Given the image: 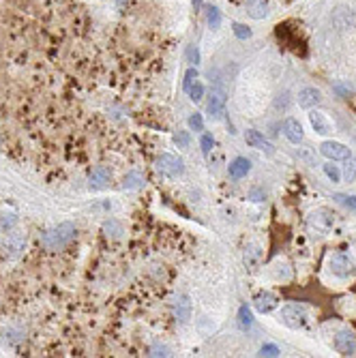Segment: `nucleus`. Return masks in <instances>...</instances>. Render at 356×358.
I'll use <instances>...</instances> for the list:
<instances>
[{
  "instance_id": "38",
  "label": "nucleus",
  "mask_w": 356,
  "mask_h": 358,
  "mask_svg": "<svg viewBox=\"0 0 356 358\" xmlns=\"http://www.w3.org/2000/svg\"><path fill=\"white\" fill-rule=\"evenodd\" d=\"M150 356H170V350H167L165 345H159V343H157V345L150 347Z\"/></svg>"
},
{
  "instance_id": "14",
  "label": "nucleus",
  "mask_w": 356,
  "mask_h": 358,
  "mask_svg": "<svg viewBox=\"0 0 356 358\" xmlns=\"http://www.w3.org/2000/svg\"><path fill=\"white\" fill-rule=\"evenodd\" d=\"M333 24L337 26L339 30L352 28V26H354V13H352V9H348V7L335 9V13H333Z\"/></svg>"
},
{
  "instance_id": "26",
  "label": "nucleus",
  "mask_w": 356,
  "mask_h": 358,
  "mask_svg": "<svg viewBox=\"0 0 356 358\" xmlns=\"http://www.w3.org/2000/svg\"><path fill=\"white\" fill-rule=\"evenodd\" d=\"M15 223H17L15 212H0V228L3 230H11Z\"/></svg>"
},
{
  "instance_id": "11",
  "label": "nucleus",
  "mask_w": 356,
  "mask_h": 358,
  "mask_svg": "<svg viewBox=\"0 0 356 358\" xmlns=\"http://www.w3.org/2000/svg\"><path fill=\"white\" fill-rule=\"evenodd\" d=\"M322 103V93L318 88H302L298 93V105L302 109H313Z\"/></svg>"
},
{
  "instance_id": "21",
  "label": "nucleus",
  "mask_w": 356,
  "mask_h": 358,
  "mask_svg": "<svg viewBox=\"0 0 356 358\" xmlns=\"http://www.w3.org/2000/svg\"><path fill=\"white\" fill-rule=\"evenodd\" d=\"M103 232H106V236H108V238H112V240H118V238H122V234H124L122 226H120V223H118L116 219H110V221L103 223Z\"/></svg>"
},
{
  "instance_id": "37",
  "label": "nucleus",
  "mask_w": 356,
  "mask_h": 358,
  "mask_svg": "<svg viewBox=\"0 0 356 358\" xmlns=\"http://www.w3.org/2000/svg\"><path fill=\"white\" fill-rule=\"evenodd\" d=\"M187 58H189L191 65H197V63H200V52H197L195 45H191L189 49H187Z\"/></svg>"
},
{
  "instance_id": "23",
  "label": "nucleus",
  "mask_w": 356,
  "mask_h": 358,
  "mask_svg": "<svg viewBox=\"0 0 356 358\" xmlns=\"http://www.w3.org/2000/svg\"><path fill=\"white\" fill-rule=\"evenodd\" d=\"M238 324H240V328H243V331L251 328V324H253V315H251V309L247 305H243L238 309Z\"/></svg>"
},
{
  "instance_id": "15",
  "label": "nucleus",
  "mask_w": 356,
  "mask_h": 358,
  "mask_svg": "<svg viewBox=\"0 0 356 358\" xmlns=\"http://www.w3.org/2000/svg\"><path fill=\"white\" fill-rule=\"evenodd\" d=\"M245 13L253 19H264L268 15L266 0H245Z\"/></svg>"
},
{
  "instance_id": "28",
  "label": "nucleus",
  "mask_w": 356,
  "mask_h": 358,
  "mask_svg": "<svg viewBox=\"0 0 356 358\" xmlns=\"http://www.w3.org/2000/svg\"><path fill=\"white\" fill-rule=\"evenodd\" d=\"M333 200H337L339 204H343V206L356 210V196H343V193H335Z\"/></svg>"
},
{
  "instance_id": "32",
  "label": "nucleus",
  "mask_w": 356,
  "mask_h": 358,
  "mask_svg": "<svg viewBox=\"0 0 356 358\" xmlns=\"http://www.w3.org/2000/svg\"><path fill=\"white\" fill-rule=\"evenodd\" d=\"M324 172H326V176L333 180V182H339V178H341V174H339V170L333 166V163H326L324 166Z\"/></svg>"
},
{
  "instance_id": "6",
  "label": "nucleus",
  "mask_w": 356,
  "mask_h": 358,
  "mask_svg": "<svg viewBox=\"0 0 356 358\" xmlns=\"http://www.w3.org/2000/svg\"><path fill=\"white\" fill-rule=\"evenodd\" d=\"M225 88L223 86H215L213 93H211V99H208V114L211 118H221L223 114V107H225Z\"/></svg>"
},
{
  "instance_id": "25",
  "label": "nucleus",
  "mask_w": 356,
  "mask_h": 358,
  "mask_svg": "<svg viewBox=\"0 0 356 358\" xmlns=\"http://www.w3.org/2000/svg\"><path fill=\"white\" fill-rule=\"evenodd\" d=\"M343 178L348 180V182H352L354 178H356V159L350 155L348 159H345V166H343Z\"/></svg>"
},
{
  "instance_id": "31",
  "label": "nucleus",
  "mask_w": 356,
  "mask_h": 358,
  "mask_svg": "<svg viewBox=\"0 0 356 358\" xmlns=\"http://www.w3.org/2000/svg\"><path fill=\"white\" fill-rule=\"evenodd\" d=\"M195 79H197V69H195V67H191V69L185 73V81H183L185 90H189V88L193 86V81H195Z\"/></svg>"
},
{
  "instance_id": "2",
  "label": "nucleus",
  "mask_w": 356,
  "mask_h": 358,
  "mask_svg": "<svg viewBox=\"0 0 356 358\" xmlns=\"http://www.w3.org/2000/svg\"><path fill=\"white\" fill-rule=\"evenodd\" d=\"M333 223H335V214L326 208H320V210H313L307 219V228L313 236H324L333 230Z\"/></svg>"
},
{
  "instance_id": "39",
  "label": "nucleus",
  "mask_w": 356,
  "mask_h": 358,
  "mask_svg": "<svg viewBox=\"0 0 356 358\" xmlns=\"http://www.w3.org/2000/svg\"><path fill=\"white\" fill-rule=\"evenodd\" d=\"M249 198L253 200V202H262L266 196H264V191H262V189H251V191H249Z\"/></svg>"
},
{
  "instance_id": "35",
  "label": "nucleus",
  "mask_w": 356,
  "mask_h": 358,
  "mask_svg": "<svg viewBox=\"0 0 356 358\" xmlns=\"http://www.w3.org/2000/svg\"><path fill=\"white\" fill-rule=\"evenodd\" d=\"M200 146H202V152H204V155H208V152L213 150V146H215V140H213V135H202V140H200Z\"/></svg>"
},
{
  "instance_id": "16",
  "label": "nucleus",
  "mask_w": 356,
  "mask_h": 358,
  "mask_svg": "<svg viewBox=\"0 0 356 358\" xmlns=\"http://www.w3.org/2000/svg\"><path fill=\"white\" fill-rule=\"evenodd\" d=\"M253 307L260 311V313H270L277 307V296L275 294H270V292H262L256 296V300H253Z\"/></svg>"
},
{
  "instance_id": "12",
  "label": "nucleus",
  "mask_w": 356,
  "mask_h": 358,
  "mask_svg": "<svg viewBox=\"0 0 356 358\" xmlns=\"http://www.w3.org/2000/svg\"><path fill=\"white\" fill-rule=\"evenodd\" d=\"M245 140H247L249 146H253V148H258V150H264L266 155H273V152H275V146L270 144V142H268L264 135H262L260 131H253V129L247 131V133H245Z\"/></svg>"
},
{
  "instance_id": "5",
  "label": "nucleus",
  "mask_w": 356,
  "mask_h": 358,
  "mask_svg": "<svg viewBox=\"0 0 356 358\" xmlns=\"http://www.w3.org/2000/svg\"><path fill=\"white\" fill-rule=\"evenodd\" d=\"M307 320V311L305 307L300 305H286L284 309H281V322H284L286 326H290V328H298V326H302Z\"/></svg>"
},
{
  "instance_id": "8",
  "label": "nucleus",
  "mask_w": 356,
  "mask_h": 358,
  "mask_svg": "<svg viewBox=\"0 0 356 358\" xmlns=\"http://www.w3.org/2000/svg\"><path fill=\"white\" fill-rule=\"evenodd\" d=\"M24 247H26V234H22V232L9 234L7 240L3 242V249H5V253L9 255V258H15V255H19V253L24 251Z\"/></svg>"
},
{
  "instance_id": "3",
  "label": "nucleus",
  "mask_w": 356,
  "mask_h": 358,
  "mask_svg": "<svg viewBox=\"0 0 356 358\" xmlns=\"http://www.w3.org/2000/svg\"><path fill=\"white\" fill-rule=\"evenodd\" d=\"M328 268L335 277H341V279H348L354 274L356 266H354V260L350 258L348 253H335L330 262H328Z\"/></svg>"
},
{
  "instance_id": "17",
  "label": "nucleus",
  "mask_w": 356,
  "mask_h": 358,
  "mask_svg": "<svg viewBox=\"0 0 356 358\" xmlns=\"http://www.w3.org/2000/svg\"><path fill=\"white\" fill-rule=\"evenodd\" d=\"M284 133H286V137L292 142V144H300V142H302V127H300V122L294 120V118H288L284 122Z\"/></svg>"
},
{
  "instance_id": "24",
  "label": "nucleus",
  "mask_w": 356,
  "mask_h": 358,
  "mask_svg": "<svg viewBox=\"0 0 356 358\" xmlns=\"http://www.w3.org/2000/svg\"><path fill=\"white\" fill-rule=\"evenodd\" d=\"M206 19H208V26H211L213 30H217L219 26H221V11H219L217 7H208Z\"/></svg>"
},
{
  "instance_id": "20",
  "label": "nucleus",
  "mask_w": 356,
  "mask_h": 358,
  "mask_svg": "<svg viewBox=\"0 0 356 358\" xmlns=\"http://www.w3.org/2000/svg\"><path fill=\"white\" fill-rule=\"evenodd\" d=\"M243 260H245V266L249 270H256L258 268V264L262 260V251L260 247H256V244H251V247L245 249V255H243Z\"/></svg>"
},
{
  "instance_id": "4",
  "label": "nucleus",
  "mask_w": 356,
  "mask_h": 358,
  "mask_svg": "<svg viewBox=\"0 0 356 358\" xmlns=\"http://www.w3.org/2000/svg\"><path fill=\"white\" fill-rule=\"evenodd\" d=\"M157 170H159L163 176H170V178H176L181 176L185 172V163L181 157H174V155H161L157 159Z\"/></svg>"
},
{
  "instance_id": "9",
  "label": "nucleus",
  "mask_w": 356,
  "mask_h": 358,
  "mask_svg": "<svg viewBox=\"0 0 356 358\" xmlns=\"http://www.w3.org/2000/svg\"><path fill=\"white\" fill-rule=\"evenodd\" d=\"M320 152L324 157L333 159V161H345L350 157V148L339 144V142H324V144L320 146Z\"/></svg>"
},
{
  "instance_id": "27",
  "label": "nucleus",
  "mask_w": 356,
  "mask_h": 358,
  "mask_svg": "<svg viewBox=\"0 0 356 358\" xmlns=\"http://www.w3.org/2000/svg\"><path fill=\"white\" fill-rule=\"evenodd\" d=\"M189 93V99L193 101V103H197V101H202V97H204V86L200 84V81H193V86L187 90Z\"/></svg>"
},
{
  "instance_id": "34",
  "label": "nucleus",
  "mask_w": 356,
  "mask_h": 358,
  "mask_svg": "<svg viewBox=\"0 0 356 358\" xmlns=\"http://www.w3.org/2000/svg\"><path fill=\"white\" fill-rule=\"evenodd\" d=\"M189 127H191L193 131H204L202 114H193V116H189Z\"/></svg>"
},
{
  "instance_id": "10",
  "label": "nucleus",
  "mask_w": 356,
  "mask_h": 358,
  "mask_svg": "<svg viewBox=\"0 0 356 358\" xmlns=\"http://www.w3.org/2000/svg\"><path fill=\"white\" fill-rule=\"evenodd\" d=\"M174 315L181 324H187L191 318V298L187 294H178L174 298Z\"/></svg>"
},
{
  "instance_id": "1",
  "label": "nucleus",
  "mask_w": 356,
  "mask_h": 358,
  "mask_svg": "<svg viewBox=\"0 0 356 358\" xmlns=\"http://www.w3.org/2000/svg\"><path fill=\"white\" fill-rule=\"evenodd\" d=\"M73 238H75V226H73V223H60V226L47 230L43 236H41V242H43L45 249L58 251L62 247H67Z\"/></svg>"
},
{
  "instance_id": "7",
  "label": "nucleus",
  "mask_w": 356,
  "mask_h": 358,
  "mask_svg": "<svg viewBox=\"0 0 356 358\" xmlns=\"http://www.w3.org/2000/svg\"><path fill=\"white\" fill-rule=\"evenodd\" d=\"M335 350L343 356L356 354V337L350 331H339L335 335Z\"/></svg>"
},
{
  "instance_id": "40",
  "label": "nucleus",
  "mask_w": 356,
  "mask_h": 358,
  "mask_svg": "<svg viewBox=\"0 0 356 358\" xmlns=\"http://www.w3.org/2000/svg\"><path fill=\"white\" fill-rule=\"evenodd\" d=\"M200 5H202V0H193V9H195V11L200 9Z\"/></svg>"
},
{
  "instance_id": "18",
  "label": "nucleus",
  "mask_w": 356,
  "mask_h": 358,
  "mask_svg": "<svg viewBox=\"0 0 356 358\" xmlns=\"http://www.w3.org/2000/svg\"><path fill=\"white\" fill-rule=\"evenodd\" d=\"M249 170H251V161L245 159V157H236L232 163H230V168H227V172H230V176H232V178H245L249 174Z\"/></svg>"
},
{
  "instance_id": "13",
  "label": "nucleus",
  "mask_w": 356,
  "mask_h": 358,
  "mask_svg": "<svg viewBox=\"0 0 356 358\" xmlns=\"http://www.w3.org/2000/svg\"><path fill=\"white\" fill-rule=\"evenodd\" d=\"M112 180V172L108 166H97L95 170L90 172V176H88V182H90V187H95V189H103V187H108V182Z\"/></svg>"
},
{
  "instance_id": "30",
  "label": "nucleus",
  "mask_w": 356,
  "mask_h": 358,
  "mask_svg": "<svg viewBox=\"0 0 356 358\" xmlns=\"http://www.w3.org/2000/svg\"><path fill=\"white\" fill-rule=\"evenodd\" d=\"M279 354H281V350L273 343H264L260 347V356H279Z\"/></svg>"
},
{
  "instance_id": "19",
  "label": "nucleus",
  "mask_w": 356,
  "mask_h": 358,
  "mask_svg": "<svg viewBox=\"0 0 356 358\" xmlns=\"http://www.w3.org/2000/svg\"><path fill=\"white\" fill-rule=\"evenodd\" d=\"M309 120H311L313 129H316V133H320V135H328L330 133V122L326 120V116H324L322 112H311Z\"/></svg>"
},
{
  "instance_id": "36",
  "label": "nucleus",
  "mask_w": 356,
  "mask_h": 358,
  "mask_svg": "<svg viewBox=\"0 0 356 358\" xmlns=\"http://www.w3.org/2000/svg\"><path fill=\"white\" fill-rule=\"evenodd\" d=\"M174 142H176L178 146L187 148V146H189V133H185V131H178L176 135H174Z\"/></svg>"
},
{
  "instance_id": "22",
  "label": "nucleus",
  "mask_w": 356,
  "mask_h": 358,
  "mask_svg": "<svg viewBox=\"0 0 356 358\" xmlns=\"http://www.w3.org/2000/svg\"><path fill=\"white\" fill-rule=\"evenodd\" d=\"M144 185V176L140 172H129L122 180V189H140Z\"/></svg>"
},
{
  "instance_id": "33",
  "label": "nucleus",
  "mask_w": 356,
  "mask_h": 358,
  "mask_svg": "<svg viewBox=\"0 0 356 358\" xmlns=\"http://www.w3.org/2000/svg\"><path fill=\"white\" fill-rule=\"evenodd\" d=\"M232 28H234V35H236L238 39H243V41H245V39L251 37V30H249L245 24H234Z\"/></svg>"
},
{
  "instance_id": "29",
  "label": "nucleus",
  "mask_w": 356,
  "mask_h": 358,
  "mask_svg": "<svg viewBox=\"0 0 356 358\" xmlns=\"http://www.w3.org/2000/svg\"><path fill=\"white\" fill-rule=\"evenodd\" d=\"M24 339V331H13V328H9V331H5V341H9V343H19Z\"/></svg>"
}]
</instances>
